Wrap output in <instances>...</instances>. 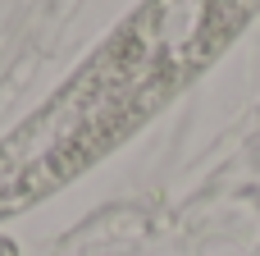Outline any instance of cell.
Masks as SVG:
<instances>
[{
	"label": "cell",
	"instance_id": "1",
	"mask_svg": "<svg viewBox=\"0 0 260 256\" xmlns=\"http://www.w3.org/2000/svg\"><path fill=\"white\" fill-rule=\"evenodd\" d=\"M0 256H18V252H14V243H9V238H0Z\"/></svg>",
	"mask_w": 260,
	"mask_h": 256
}]
</instances>
